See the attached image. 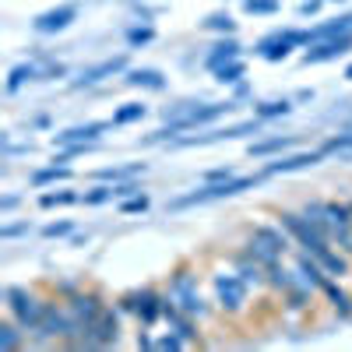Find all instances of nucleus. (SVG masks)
I'll list each match as a JSON object with an SVG mask.
<instances>
[{"label": "nucleus", "instance_id": "obj_4", "mask_svg": "<svg viewBox=\"0 0 352 352\" xmlns=\"http://www.w3.org/2000/svg\"><path fill=\"white\" fill-rule=\"evenodd\" d=\"M120 307L124 314H131L141 328H152L162 320V310H166V292H159L155 285H141V289H131L120 296Z\"/></svg>", "mask_w": 352, "mask_h": 352}, {"label": "nucleus", "instance_id": "obj_45", "mask_svg": "<svg viewBox=\"0 0 352 352\" xmlns=\"http://www.w3.org/2000/svg\"><path fill=\"white\" fill-rule=\"evenodd\" d=\"M331 4H338V0H331Z\"/></svg>", "mask_w": 352, "mask_h": 352}, {"label": "nucleus", "instance_id": "obj_23", "mask_svg": "<svg viewBox=\"0 0 352 352\" xmlns=\"http://www.w3.org/2000/svg\"><path fill=\"white\" fill-rule=\"evenodd\" d=\"M60 180H71V169L60 166V162H53V166L32 173V187H50V184H60Z\"/></svg>", "mask_w": 352, "mask_h": 352}, {"label": "nucleus", "instance_id": "obj_6", "mask_svg": "<svg viewBox=\"0 0 352 352\" xmlns=\"http://www.w3.org/2000/svg\"><path fill=\"white\" fill-rule=\"evenodd\" d=\"M4 307H8V317H14L18 324L32 335L39 317H43V307H46V296H39L36 289L28 285H8L4 289Z\"/></svg>", "mask_w": 352, "mask_h": 352}, {"label": "nucleus", "instance_id": "obj_30", "mask_svg": "<svg viewBox=\"0 0 352 352\" xmlns=\"http://www.w3.org/2000/svg\"><path fill=\"white\" fill-rule=\"evenodd\" d=\"M148 194H134V197H127V201H120V215H144L148 212Z\"/></svg>", "mask_w": 352, "mask_h": 352}, {"label": "nucleus", "instance_id": "obj_20", "mask_svg": "<svg viewBox=\"0 0 352 352\" xmlns=\"http://www.w3.org/2000/svg\"><path fill=\"white\" fill-rule=\"evenodd\" d=\"M292 50H296V46H292L282 32H278V36H272V39H264V43H257V53L264 56V60H272V64L285 60V56H289Z\"/></svg>", "mask_w": 352, "mask_h": 352}, {"label": "nucleus", "instance_id": "obj_2", "mask_svg": "<svg viewBox=\"0 0 352 352\" xmlns=\"http://www.w3.org/2000/svg\"><path fill=\"white\" fill-rule=\"evenodd\" d=\"M78 338V320L67 307V300L60 296H46V307H43V317H39V324L32 331V345H74Z\"/></svg>", "mask_w": 352, "mask_h": 352}, {"label": "nucleus", "instance_id": "obj_1", "mask_svg": "<svg viewBox=\"0 0 352 352\" xmlns=\"http://www.w3.org/2000/svg\"><path fill=\"white\" fill-rule=\"evenodd\" d=\"M166 296L180 307L187 317H194V320H208L212 317V303H208V296L201 292V278H197V268L194 264H187V261H180L176 268L169 272V282H166Z\"/></svg>", "mask_w": 352, "mask_h": 352}, {"label": "nucleus", "instance_id": "obj_13", "mask_svg": "<svg viewBox=\"0 0 352 352\" xmlns=\"http://www.w3.org/2000/svg\"><path fill=\"white\" fill-rule=\"evenodd\" d=\"M113 127V124H102V120H92V124H78V127H67L53 138L56 148H67V144H81V141H99V134Z\"/></svg>", "mask_w": 352, "mask_h": 352}, {"label": "nucleus", "instance_id": "obj_24", "mask_svg": "<svg viewBox=\"0 0 352 352\" xmlns=\"http://www.w3.org/2000/svg\"><path fill=\"white\" fill-rule=\"evenodd\" d=\"M144 113H148V109H144V102H124V106L113 109V120L109 124L113 127H127V124H138Z\"/></svg>", "mask_w": 352, "mask_h": 352}, {"label": "nucleus", "instance_id": "obj_3", "mask_svg": "<svg viewBox=\"0 0 352 352\" xmlns=\"http://www.w3.org/2000/svg\"><path fill=\"white\" fill-rule=\"evenodd\" d=\"M275 219H278V226L292 236V243H296L300 250H307V254H314V257H320L328 247H335V243L328 240V232L320 229L314 219H307L303 212H278Z\"/></svg>", "mask_w": 352, "mask_h": 352}, {"label": "nucleus", "instance_id": "obj_33", "mask_svg": "<svg viewBox=\"0 0 352 352\" xmlns=\"http://www.w3.org/2000/svg\"><path fill=\"white\" fill-rule=\"evenodd\" d=\"M243 11L247 14H275L278 0H243Z\"/></svg>", "mask_w": 352, "mask_h": 352}, {"label": "nucleus", "instance_id": "obj_28", "mask_svg": "<svg viewBox=\"0 0 352 352\" xmlns=\"http://www.w3.org/2000/svg\"><path fill=\"white\" fill-rule=\"evenodd\" d=\"M32 78H39V67H36V64H18V67L11 71V78H8V92H18V88H21L25 81H32Z\"/></svg>", "mask_w": 352, "mask_h": 352}, {"label": "nucleus", "instance_id": "obj_27", "mask_svg": "<svg viewBox=\"0 0 352 352\" xmlns=\"http://www.w3.org/2000/svg\"><path fill=\"white\" fill-rule=\"evenodd\" d=\"M212 74H215L219 85H240L243 74H247V64H243V60H232V64H222V67L212 71Z\"/></svg>", "mask_w": 352, "mask_h": 352}, {"label": "nucleus", "instance_id": "obj_9", "mask_svg": "<svg viewBox=\"0 0 352 352\" xmlns=\"http://www.w3.org/2000/svg\"><path fill=\"white\" fill-rule=\"evenodd\" d=\"M247 240L264 247V250H272V254H282L289 257L292 250H296V243H292V236L282 229V226H250L247 229Z\"/></svg>", "mask_w": 352, "mask_h": 352}, {"label": "nucleus", "instance_id": "obj_42", "mask_svg": "<svg viewBox=\"0 0 352 352\" xmlns=\"http://www.w3.org/2000/svg\"><path fill=\"white\" fill-rule=\"evenodd\" d=\"M317 8H320V0H303V4H300V14H317Z\"/></svg>", "mask_w": 352, "mask_h": 352}, {"label": "nucleus", "instance_id": "obj_19", "mask_svg": "<svg viewBox=\"0 0 352 352\" xmlns=\"http://www.w3.org/2000/svg\"><path fill=\"white\" fill-rule=\"evenodd\" d=\"M232 60H240V43H236V39H222V43H215L212 53L204 56L208 71H219L222 64H232Z\"/></svg>", "mask_w": 352, "mask_h": 352}, {"label": "nucleus", "instance_id": "obj_38", "mask_svg": "<svg viewBox=\"0 0 352 352\" xmlns=\"http://www.w3.org/2000/svg\"><path fill=\"white\" fill-rule=\"evenodd\" d=\"M229 176H236V169H232V166H222V169L204 173V184H222V180H229Z\"/></svg>", "mask_w": 352, "mask_h": 352}, {"label": "nucleus", "instance_id": "obj_11", "mask_svg": "<svg viewBox=\"0 0 352 352\" xmlns=\"http://www.w3.org/2000/svg\"><path fill=\"white\" fill-rule=\"evenodd\" d=\"M352 50V32L345 36H335V39H324V43H314L307 53H303V64H324V60H335V56L349 53Z\"/></svg>", "mask_w": 352, "mask_h": 352}, {"label": "nucleus", "instance_id": "obj_17", "mask_svg": "<svg viewBox=\"0 0 352 352\" xmlns=\"http://www.w3.org/2000/svg\"><path fill=\"white\" fill-rule=\"evenodd\" d=\"M292 144H296V138H292V134H285V138H264V141H254L250 144L247 155L250 159H272V155H285Z\"/></svg>", "mask_w": 352, "mask_h": 352}, {"label": "nucleus", "instance_id": "obj_31", "mask_svg": "<svg viewBox=\"0 0 352 352\" xmlns=\"http://www.w3.org/2000/svg\"><path fill=\"white\" fill-rule=\"evenodd\" d=\"M43 236L46 240H60V236H74V222L71 219H60V222H50L43 229Z\"/></svg>", "mask_w": 352, "mask_h": 352}, {"label": "nucleus", "instance_id": "obj_16", "mask_svg": "<svg viewBox=\"0 0 352 352\" xmlns=\"http://www.w3.org/2000/svg\"><path fill=\"white\" fill-rule=\"evenodd\" d=\"M120 71H127V56H113V60H102V64H96V67H88V71L74 81V88L99 85V81H106L109 74H120Z\"/></svg>", "mask_w": 352, "mask_h": 352}, {"label": "nucleus", "instance_id": "obj_21", "mask_svg": "<svg viewBox=\"0 0 352 352\" xmlns=\"http://www.w3.org/2000/svg\"><path fill=\"white\" fill-rule=\"evenodd\" d=\"M124 81L138 85V88H152V92H162V88H166V78L159 71H152V67H134V71H127Z\"/></svg>", "mask_w": 352, "mask_h": 352}, {"label": "nucleus", "instance_id": "obj_15", "mask_svg": "<svg viewBox=\"0 0 352 352\" xmlns=\"http://www.w3.org/2000/svg\"><path fill=\"white\" fill-rule=\"evenodd\" d=\"M74 18H78V8L74 4H60V8H53V11H46V14L36 18V32H43V36L60 32V28H67Z\"/></svg>", "mask_w": 352, "mask_h": 352}, {"label": "nucleus", "instance_id": "obj_22", "mask_svg": "<svg viewBox=\"0 0 352 352\" xmlns=\"http://www.w3.org/2000/svg\"><path fill=\"white\" fill-rule=\"evenodd\" d=\"M148 166L144 162H131V166H109V169H99L96 173V180H102V184H120V180H131V176H138V173H144Z\"/></svg>", "mask_w": 352, "mask_h": 352}, {"label": "nucleus", "instance_id": "obj_36", "mask_svg": "<svg viewBox=\"0 0 352 352\" xmlns=\"http://www.w3.org/2000/svg\"><path fill=\"white\" fill-rule=\"evenodd\" d=\"M50 289H53V296H60V300H71L74 292L81 289V282H53Z\"/></svg>", "mask_w": 352, "mask_h": 352}, {"label": "nucleus", "instance_id": "obj_12", "mask_svg": "<svg viewBox=\"0 0 352 352\" xmlns=\"http://www.w3.org/2000/svg\"><path fill=\"white\" fill-rule=\"evenodd\" d=\"M324 159V152H292V155H278L275 162L264 166V176H278V173H296V169H307V166H317Z\"/></svg>", "mask_w": 352, "mask_h": 352}, {"label": "nucleus", "instance_id": "obj_18", "mask_svg": "<svg viewBox=\"0 0 352 352\" xmlns=\"http://www.w3.org/2000/svg\"><path fill=\"white\" fill-rule=\"evenodd\" d=\"M28 342H32V335H28L14 317H8V320H0V349L4 352H14V349H25Z\"/></svg>", "mask_w": 352, "mask_h": 352}, {"label": "nucleus", "instance_id": "obj_39", "mask_svg": "<svg viewBox=\"0 0 352 352\" xmlns=\"http://www.w3.org/2000/svg\"><path fill=\"white\" fill-rule=\"evenodd\" d=\"M21 232H28V222H8L4 229H0V240H14V236H21Z\"/></svg>", "mask_w": 352, "mask_h": 352}, {"label": "nucleus", "instance_id": "obj_43", "mask_svg": "<svg viewBox=\"0 0 352 352\" xmlns=\"http://www.w3.org/2000/svg\"><path fill=\"white\" fill-rule=\"evenodd\" d=\"M71 243H74V247H85V243H88V232H85V236H78V232H74V236H71Z\"/></svg>", "mask_w": 352, "mask_h": 352}, {"label": "nucleus", "instance_id": "obj_40", "mask_svg": "<svg viewBox=\"0 0 352 352\" xmlns=\"http://www.w3.org/2000/svg\"><path fill=\"white\" fill-rule=\"evenodd\" d=\"M134 345H138V349H155V338L148 335V328H144V331H138V338H134Z\"/></svg>", "mask_w": 352, "mask_h": 352}, {"label": "nucleus", "instance_id": "obj_37", "mask_svg": "<svg viewBox=\"0 0 352 352\" xmlns=\"http://www.w3.org/2000/svg\"><path fill=\"white\" fill-rule=\"evenodd\" d=\"M113 190H116V197H120V201H127V197L141 194V187L134 184V176H131V180H120V184H113Z\"/></svg>", "mask_w": 352, "mask_h": 352}, {"label": "nucleus", "instance_id": "obj_14", "mask_svg": "<svg viewBox=\"0 0 352 352\" xmlns=\"http://www.w3.org/2000/svg\"><path fill=\"white\" fill-rule=\"evenodd\" d=\"M317 296H324L328 300V307L342 317V320H349L352 317V296L345 292V285H342V278H328L324 285H320V292Z\"/></svg>", "mask_w": 352, "mask_h": 352}, {"label": "nucleus", "instance_id": "obj_5", "mask_svg": "<svg viewBox=\"0 0 352 352\" xmlns=\"http://www.w3.org/2000/svg\"><path fill=\"white\" fill-rule=\"evenodd\" d=\"M212 292H215V310H222L226 317H240L247 310L250 285L232 268L229 272H212Z\"/></svg>", "mask_w": 352, "mask_h": 352}, {"label": "nucleus", "instance_id": "obj_26", "mask_svg": "<svg viewBox=\"0 0 352 352\" xmlns=\"http://www.w3.org/2000/svg\"><path fill=\"white\" fill-rule=\"evenodd\" d=\"M39 204H43V208H60V204H81V194H78V190H46V194H39Z\"/></svg>", "mask_w": 352, "mask_h": 352}, {"label": "nucleus", "instance_id": "obj_41", "mask_svg": "<svg viewBox=\"0 0 352 352\" xmlns=\"http://www.w3.org/2000/svg\"><path fill=\"white\" fill-rule=\"evenodd\" d=\"M18 208V194H4L0 197V212H14Z\"/></svg>", "mask_w": 352, "mask_h": 352}, {"label": "nucleus", "instance_id": "obj_7", "mask_svg": "<svg viewBox=\"0 0 352 352\" xmlns=\"http://www.w3.org/2000/svg\"><path fill=\"white\" fill-rule=\"evenodd\" d=\"M67 307H71V314H74V320H78V338H74V345L71 349H81V342H85V335H88V328L96 324V320L102 317V310L109 307L106 303V292L102 289H96V285H81L74 296L67 300Z\"/></svg>", "mask_w": 352, "mask_h": 352}, {"label": "nucleus", "instance_id": "obj_25", "mask_svg": "<svg viewBox=\"0 0 352 352\" xmlns=\"http://www.w3.org/2000/svg\"><path fill=\"white\" fill-rule=\"evenodd\" d=\"M289 113H292V99H272L254 109L257 120H275V116H289Z\"/></svg>", "mask_w": 352, "mask_h": 352}, {"label": "nucleus", "instance_id": "obj_44", "mask_svg": "<svg viewBox=\"0 0 352 352\" xmlns=\"http://www.w3.org/2000/svg\"><path fill=\"white\" fill-rule=\"evenodd\" d=\"M345 78H349V81H352V64H349V67H345Z\"/></svg>", "mask_w": 352, "mask_h": 352}, {"label": "nucleus", "instance_id": "obj_34", "mask_svg": "<svg viewBox=\"0 0 352 352\" xmlns=\"http://www.w3.org/2000/svg\"><path fill=\"white\" fill-rule=\"evenodd\" d=\"M345 148H352V131H345V134H335V138H328L324 141V155H331V152H345Z\"/></svg>", "mask_w": 352, "mask_h": 352}, {"label": "nucleus", "instance_id": "obj_29", "mask_svg": "<svg viewBox=\"0 0 352 352\" xmlns=\"http://www.w3.org/2000/svg\"><path fill=\"white\" fill-rule=\"evenodd\" d=\"M116 197V190H113V184H99V187H92V190H85L81 194V204H106V201H113Z\"/></svg>", "mask_w": 352, "mask_h": 352}, {"label": "nucleus", "instance_id": "obj_10", "mask_svg": "<svg viewBox=\"0 0 352 352\" xmlns=\"http://www.w3.org/2000/svg\"><path fill=\"white\" fill-rule=\"evenodd\" d=\"M229 264H232V272H236L250 289H264V285H268V272H264V264H261V261H254L243 247L229 254Z\"/></svg>", "mask_w": 352, "mask_h": 352}, {"label": "nucleus", "instance_id": "obj_8", "mask_svg": "<svg viewBox=\"0 0 352 352\" xmlns=\"http://www.w3.org/2000/svg\"><path fill=\"white\" fill-rule=\"evenodd\" d=\"M120 314H124L120 307H106L102 317L88 328L81 349H113V345H120Z\"/></svg>", "mask_w": 352, "mask_h": 352}, {"label": "nucleus", "instance_id": "obj_32", "mask_svg": "<svg viewBox=\"0 0 352 352\" xmlns=\"http://www.w3.org/2000/svg\"><path fill=\"white\" fill-rule=\"evenodd\" d=\"M204 28H212V32H226V36H232V32H236V21H232L229 14H212L208 21H204Z\"/></svg>", "mask_w": 352, "mask_h": 352}, {"label": "nucleus", "instance_id": "obj_35", "mask_svg": "<svg viewBox=\"0 0 352 352\" xmlns=\"http://www.w3.org/2000/svg\"><path fill=\"white\" fill-rule=\"evenodd\" d=\"M152 39H155L152 28H131V32H127V43L131 46H144V43H152Z\"/></svg>", "mask_w": 352, "mask_h": 352}]
</instances>
